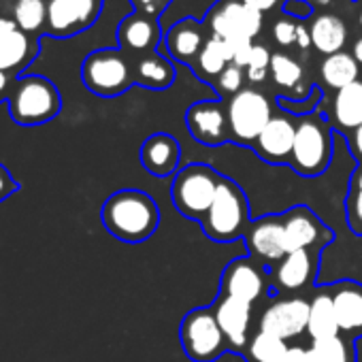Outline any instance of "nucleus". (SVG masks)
<instances>
[{
	"instance_id": "obj_1",
	"label": "nucleus",
	"mask_w": 362,
	"mask_h": 362,
	"mask_svg": "<svg viewBox=\"0 0 362 362\" xmlns=\"http://www.w3.org/2000/svg\"><path fill=\"white\" fill-rule=\"evenodd\" d=\"M105 230L122 243H145L160 226L158 203L143 190L113 192L100 209Z\"/></svg>"
},
{
	"instance_id": "obj_2",
	"label": "nucleus",
	"mask_w": 362,
	"mask_h": 362,
	"mask_svg": "<svg viewBox=\"0 0 362 362\" xmlns=\"http://www.w3.org/2000/svg\"><path fill=\"white\" fill-rule=\"evenodd\" d=\"M250 222V201L245 190L235 179L222 177L218 194L201 220L203 233L216 243H233L243 239Z\"/></svg>"
},
{
	"instance_id": "obj_3",
	"label": "nucleus",
	"mask_w": 362,
	"mask_h": 362,
	"mask_svg": "<svg viewBox=\"0 0 362 362\" xmlns=\"http://www.w3.org/2000/svg\"><path fill=\"white\" fill-rule=\"evenodd\" d=\"M332 162V126L324 113L313 111L296 119L290 168L300 177H320Z\"/></svg>"
},
{
	"instance_id": "obj_4",
	"label": "nucleus",
	"mask_w": 362,
	"mask_h": 362,
	"mask_svg": "<svg viewBox=\"0 0 362 362\" xmlns=\"http://www.w3.org/2000/svg\"><path fill=\"white\" fill-rule=\"evenodd\" d=\"M220 181L222 175L205 162L181 166L170 186V201L175 209L184 218L201 222L218 194Z\"/></svg>"
},
{
	"instance_id": "obj_5",
	"label": "nucleus",
	"mask_w": 362,
	"mask_h": 362,
	"mask_svg": "<svg viewBox=\"0 0 362 362\" xmlns=\"http://www.w3.org/2000/svg\"><path fill=\"white\" fill-rule=\"evenodd\" d=\"M9 115L20 126H41L52 122L62 111V96L54 81L43 75L18 77L7 100Z\"/></svg>"
},
{
	"instance_id": "obj_6",
	"label": "nucleus",
	"mask_w": 362,
	"mask_h": 362,
	"mask_svg": "<svg viewBox=\"0 0 362 362\" xmlns=\"http://www.w3.org/2000/svg\"><path fill=\"white\" fill-rule=\"evenodd\" d=\"M81 81L100 98L122 96L134 86L132 58L122 49H96L88 54L81 64Z\"/></svg>"
},
{
	"instance_id": "obj_7",
	"label": "nucleus",
	"mask_w": 362,
	"mask_h": 362,
	"mask_svg": "<svg viewBox=\"0 0 362 362\" xmlns=\"http://www.w3.org/2000/svg\"><path fill=\"white\" fill-rule=\"evenodd\" d=\"M179 341L192 362H216L224 351H230L211 305L190 309L184 315L179 324Z\"/></svg>"
},
{
	"instance_id": "obj_8",
	"label": "nucleus",
	"mask_w": 362,
	"mask_h": 362,
	"mask_svg": "<svg viewBox=\"0 0 362 362\" xmlns=\"http://www.w3.org/2000/svg\"><path fill=\"white\" fill-rule=\"evenodd\" d=\"M226 115H228V132L230 143L254 147L264 126L271 122L273 105L256 88H243L239 94L230 96L226 103Z\"/></svg>"
},
{
	"instance_id": "obj_9",
	"label": "nucleus",
	"mask_w": 362,
	"mask_h": 362,
	"mask_svg": "<svg viewBox=\"0 0 362 362\" xmlns=\"http://www.w3.org/2000/svg\"><path fill=\"white\" fill-rule=\"evenodd\" d=\"M320 254V250H296L286 254L275 267L269 269L271 290L288 296H303L305 290H313Z\"/></svg>"
},
{
	"instance_id": "obj_10",
	"label": "nucleus",
	"mask_w": 362,
	"mask_h": 362,
	"mask_svg": "<svg viewBox=\"0 0 362 362\" xmlns=\"http://www.w3.org/2000/svg\"><path fill=\"white\" fill-rule=\"evenodd\" d=\"M262 16L264 13L254 11L241 0H220L211 9L207 24L211 37H218L222 41H254L264 24Z\"/></svg>"
},
{
	"instance_id": "obj_11",
	"label": "nucleus",
	"mask_w": 362,
	"mask_h": 362,
	"mask_svg": "<svg viewBox=\"0 0 362 362\" xmlns=\"http://www.w3.org/2000/svg\"><path fill=\"white\" fill-rule=\"evenodd\" d=\"M103 11V0H47L45 35L69 39L94 26Z\"/></svg>"
},
{
	"instance_id": "obj_12",
	"label": "nucleus",
	"mask_w": 362,
	"mask_h": 362,
	"mask_svg": "<svg viewBox=\"0 0 362 362\" xmlns=\"http://www.w3.org/2000/svg\"><path fill=\"white\" fill-rule=\"evenodd\" d=\"M243 241L247 245L250 258L262 264L264 269L275 267L286 254V230H284V216L281 214H269L258 220H252Z\"/></svg>"
},
{
	"instance_id": "obj_13",
	"label": "nucleus",
	"mask_w": 362,
	"mask_h": 362,
	"mask_svg": "<svg viewBox=\"0 0 362 362\" xmlns=\"http://www.w3.org/2000/svg\"><path fill=\"white\" fill-rule=\"evenodd\" d=\"M267 290H271L269 269H264L250 256L230 260L222 271L220 294L224 296H233L254 305L256 300L262 298Z\"/></svg>"
},
{
	"instance_id": "obj_14",
	"label": "nucleus",
	"mask_w": 362,
	"mask_h": 362,
	"mask_svg": "<svg viewBox=\"0 0 362 362\" xmlns=\"http://www.w3.org/2000/svg\"><path fill=\"white\" fill-rule=\"evenodd\" d=\"M284 216V230H286V247L288 254L296 250H324L334 241V233L326 226L320 216L309 209L307 205H296Z\"/></svg>"
},
{
	"instance_id": "obj_15",
	"label": "nucleus",
	"mask_w": 362,
	"mask_h": 362,
	"mask_svg": "<svg viewBox=\"0 0 362 362\" xmlns=\"http://www.w3.org/2000/svg\"><path fill=\"white\" fill-rule=\"evenodd\" d=\"M307 320H309V298L281 296L262 311L258 320V328L284 341H294L300 334H307Z\"/></svg>"
},
{
	"instance_id": "obj_16",
	"label": "nucleus",
	"mask_w": 362,
	"mask_h": 362,
	"mask_svg": "<svg viewBox=\"0 0 362 362\" xmlns=\"http://www.w3.org/2000/svg\"><path fill=\"white\" fill-rule=\"evenodd\" d=\"M186 126L194 141L207 147H218L230 141L228 115L222 100H199L186 111Z\"/></svg>"
},
{
	"instance_id": "obj_17",
	"label": "nucleus",
	"mask_w": 362,
	"mask_h": 362,
	"mask_svg": "<svg viewBox=\"0 0 362 362\" xmlns=\"http://www.w3.org/2000/svg\"><path fill=\"white\" fill-rule=\"evenodd\" d=\"M216 320L228 341L230 351H239L243 354L250 337L254 334V305L233 298V296H224L218 294V298L211 305Z\"/></svg>"
},
{
	"instance_id": "obj_18",
	"label": "nucleus",
	"mask_w": 362,
	"mask_h": 362,
	"mask_svg": "<svg viewBox=\"0 0 362 362\" xmlns=\"http://www.w3.org/2000/svg\"><path fill=\"white\" fill-rule=\"evenodd\" d=\"M294 134H296V119L290 117L288 113H275L271 122L264 126L260 132L258 141L254 143V153L269 162V164H288L292 158V147H294Z\"/></svg>"
},
{
	"instance_id": "obj_19",
	"label": "nucleus",
	"mask_w": 362,
	"mask_h": 362,
	"mask_svg": "<svg viewBox=\"0 0 362 362\" xmlns=\"http://www.w3.org/2000/svg\"><path fill=\"white\" fill-rule=\"evenodd\" d=\"M39 37L20 30L13 22L0 33V71L20 77L39 56Z\"/></svg>"
},
{
	"instance_id": "obj_20",
	"label": "nucleus",
	"mask_w": 362,
	"mask_h": 362,
	"mask_svg": "<svg viewBox=\"0 0 362 362\" xmlns=\"http://www.w3.org/2000/svg\"><path fill=\"white\" fill-rule=\"evenodd\" d=\"M339 332L345 339H360L362 337V284L354 279H339L328 284Z\"/></svg>"
},
{
	"instance_id": "obj_21",
	"label": "nucleus",
	"mask_w": 362,
	"mask_h": 362,
	"mask_svg": "<svg viewBox=\"0 0 362 362\" xmlns=\"http://www.w3.org/2000/svg\"><path fill=\"white\" fill-rule=\"evenodd\" d=\"M160 41H164V37H162V28L158 20L130 13L117 26L119 49L128 54L130 58H139V56L156 52Z\"/></svg>"
},
{
	"instance_id": "obj_22",
	"label": "nucleus",
	"mask_w": 362,
	"mask_h": 362,
	"mask_svg": "<svg viewBox=\"0 0 362 362\" xmlns=\"http://www.w3.org/2000/svg\"><path fill=\"white\" fill-rule=\"evenodd\" d=\"M143 168L153 177H170L177 175L181 162V145L168 132L149 134L139 151Z\"/></svg>"
},
{
	"instance_id": "obj_23",
	"label": "nucleus",
	"mask_w": 362,
	"mask_h": 362,
	"mask_svg": "<svg viewBox=\"0 0 362 362\" xmlns=\"http://www.w3.org/2000/svg\"><path fill=\"white\" fill-rule=\"evenodd\" d=\"M207 39L209 37H207L205 26L201 22H197L192 18H184L166 30L164 45H166L168 56L175 62L192 66L194 60L199 58L201 49L205 47Z\"/></svg>"
},
{
	"instance_id": "obj_24",
	"label": "nucleus",
	"mask_w": 362,
	"mask_h": 362,
	"mask_svg": "<svg viewBox=\"0 0 362 362\" xmlns=\"http://www.w3.org/2000/svg\"><path fill=\"white\" fill-rule=\"evenodd\" d=\"M307 337L311 341H326V339L341 337L328 286H315L313 292H311V298H309V320H307Z\"/></svg>"
},
{
	"instance_id": "obj_25",
	"label": "nucleus",
	"mask_w": 362,
	"mask_h": 362,
	"mask_svg": "<svg viewBox=\"0 0 362 362\" xmlns=\"http://www.w3.org/2000/svg\"><path fill=\"white\" fill-rule=\"evenodd\" d=\"M328 122L334 130L345 132V134L362 126V81L360 79L334 92Z\"/></svg>"
},
{
	"instance_id": "obj_26",
	"label": "nucleus",
	"mask_w": 362,
	"mask_h": 362,
	"mask_svg": "<svg viewBox=\"0 0 362 362\" xmlns=\"http://www.w3.org/2000/svg\"><path fill=\"white\" fill-rule=\"evenodd\" d=\"M132 69H134V83L147 90H166L175 83L177 77L173 62L156 52L132 58Z\"/></svg>"
},
{
	"instance_id": "obj_27",
	"label": "nucleus",
	"mask_w": 362,
	"mask_h": 362,
	"mask_svg": "<svg viewBox=\"0 0 362 362\" xmlns=\"http://www.w3.org/2000/svg\"><path fill=\"white\" fill-rule=\"evenodd\" d=\"M271 77L277 88L292 92L290 100H303V98L311 96L313 88H315L305 81V71H303L300 62H296L294 58H290L288 54H281V52L273 54V58H271Z\"/></svg>"
},
{
	"instance_id": "obj_28",
	"label": "nucleus",
	"mask_w": 362,
	"mask_h": 362,
	"mask_svg": "<svg viewBox=\"0 0 362 362\" xmlns=\"http://www.w3.org/2000/svg\"><path fill=\"white\" fill-rule=\"evenodd\" d=\"M311 35V47H315L324 56H332L343 52V45L347 43V26L341 18L332 13H320L313 18L309 26Z\"/></svg>"
},
{
	"instance_id": "obj_29",
	"label": "nucleus",
	"mask_w": 362,
	"mask_h": 362,
	"mask_svg": "<svg viewBox=\"0 0 362 362\" xmlns=\"http://www.w3.org/2000/svg\"><path fill=\"white\" fill-rule=\"evenodd\" d=\"M358 75H360V64L347 52H339V54L326 56L324 62L320 64V79H322V83L326 88L334 90V92L356 83Z\"/></svg>"
},
{
	"instance_id": "obj_30",
	"label": "nucleus",
	"mask_w": 362,
	"mask_h": 362,
	"mask_svg": "<svg viewBox=\"0 0 362 362\" xmlns=\"http://www.w3.org/2000/svg\"><path fill=\"white\" fill-rule=\"evenodd\" d=\"M228 64H230V56L226 43L218 37H209L199 58L194 60L192 69L201 81H216Z\"/></svg>"
},
{
	"instance_id": "obj_31",
	"label": "nucleus",
	"mask_w": 362,
	"mask_h": 362,
	"mask_svg": "<svg viewBox=\"0 0 362 362\" xmlns=\"http://www.w3.org/2000/svg\"><path fill=\"white\" fill-rule=\"evenodd\" d=\"M305 362H358L351 339L334 337L326 341H311L305 351Z\"/></svg>"
},
{
	"instance_id": "obj_32",
	"label": "nucleus",
	"mask_w": 362,
	"mask_h": 362,
	"mask_svg": "<svg viewBox=\"0 0 362 362\" xmlns=\"http://www.w3.org/2000/svg\"><path fill=\"white\" fill-rule=\"evenodd\" d=\"M290 343L271 334V332H264V330H256L245 349H243V358L247 362H279L284 358V354L288 351Z\"/></svg>"
},
{
	"instance_id": "obj_33",
	"label": "nucleus",
	"mask_w": 362,
	"mask_h": 362,
	"mask_svg": "<svg viewBox=\"0 0 362 362\" xmlns=\"http://www.w3.org/2000/svg\"><path fill=\"white\" fill-rule=\"evenodd\" d=\"M9 18L20 30L39 37V35L45 33L47 3H45V0H16Z\"/></svg>"
},
{
	"instance_id": "obj_34",
	"label": "nucleus",
	"mask_w": 362,
	"mask_h": 362,
	"mask_svg": "<svg viewBox=\"0 0 362 362\" xmlns=\"http://www.w3.org/2000/svg\"><path fill=\"white\" fill-rule=\"evenodd\" d=\"M345 218L354 235L362 237V164L356 166L345 197Z\"/></svg>"
},
{
	"instance_id": "obj_35",
	"label": "nucleus",
	"mask_w": 362,
	"mask_h": 362,
	"mask_svg": "<svg viewBox=\"0 0 362 362\" xmlns=\"http://www.w3.org/2000/svg\"><path fill=\"white\" fill-rule=\"evenodd\" d=\"M271 58L273 54L264 45H254L252 58L245 66V77L250 83H262L271 73Z\"/></svg>"
},
{
	"instance_id": "obj_36",
	"label": "nucleus",
	"mask_w": 362,
	"mask_h": 362,
	"mask_svg": "<svg viewBox=\"0 0 362 362\" xmlns=\"http://www.w3.org/2000/svg\"><path fill=\"white\" fill-rule=\"evenodd\" d=\"M277 105L284 113L292 115V117H305L313 111L320 109L322 105V90L320 88H313L311 96L303 98V100H290V98H284V96H277Z\"/></svg>"
},
{
	"instance_id": "obj_37",
	"label": "nucleus",
	"mask_w": 362,
	"mask_h": 362,
	"mask_svg": "<svg viewBox=\"0 0 362 362\" xmlns=\"http://www.w3.org/2000/svg\"><path fill=\"white\" fill-rule=\"evenodd\" d=\"M245 79H247L245 69H241L237 64H228L214 83H216V90H218L220 96H235V94H239L243 90Z\"/></svg>"
},
{
	"instance_id": "obj_38",
	"label": "nucleus",
	"mask_w": 362,
	"mask_h": 362,
	"mask_svg": "<svg viewBox=\"0 0 362 362\" xmlns=\"http://www.w3.org/2000/svg\"><path fill=\"white\" fill-rule=\"evenodd\" d=\"M132 3V9L134 13L139 16H145V18H151V20H158L162 18V13L168 9V5L173 0H130Z\"/></svg>"
},
{
	"instance_id": "obj_39",
	"label": "nucleus",
	"mask_w": 362,
	"mask_h": 362,
	"mask_svg": "<svg viewBox=\"0 0 362 362\" xmlns=\"http://www.w3.org/2000/svg\"><path fill=\"white\" fill-rule=\"evenodd\" d=\"M296 33H298V24L294 20H277L273 26V39L281 45V47H290L296 45Z\"/></svg>"
},
{
	"instance_id": "obj_40",
	"label": "nucleus",
	"mask_w": 362,
	"mask_h": 362,
	"mask_svg": "<svg viewBox=\"0 0 362 362\" xmlns=\"http://www.w3.org/2000/svg\"><path fill=\"white\" fill-rule=\"evenodd\" d=\"M18 190H20V184L11 175V170L5 164H0V203L7 201L9 197H13Z\"/></svg>"
},
{
	"instance_id": "obj_41",
	"label": "nucleus",
	"mask_w": 362,
	"mask_h": 362,
	"mask_svg": "<svg viewBox=\"0 0 362 362\" xmlns=\"http://www.w3.org/2000/svg\"><path fill=\"white\" fill-rule=\"evenodd\" d=\"M284 13L292 16L296 20H309L313 16V5L309 0H288L284 5Z\"/></svg>"
},
{
	"instance_id": "obj_42",
	"label": "nucleus",
	"mask_w": 362,
	"mask_h": 362,
	"mask_svg": "<svg viewBox=\"0 0 362 362\" xmlns=\"http://www.w3.org/2000/svg\"><path fill=\"white\" fill-rule=\"evenodd\" d=\"M16 81H18V77L9 75V73H5V71H0V105L9 100L13 88H16Z\"/></svg>"
},
{
	"instance_id": "obj_43",
	"label": "nucleus",
	"mask_w": 362,
	"mask_h": 362,
	"mask_svg": "<svg viewBox=\"0 0 362 362\" xmlns=\"http://www.w3.org/2000/svg\"><path fill=\"white\" fill-rule=\"evenodd\" d=\"M347 145H349L351 156L362 164V126L347 134Z\"/></svg>"
},
{
	"instance_id": "obj_44",
	"label": "nucleus",
	"mask_w": 362,
	"mask_h": 362,
	"mask_svg": "<svg viewBox=\"0 0 362 362\" xmlns=\"http://www.w3.org/2000/svg\"><path fill=\"white\" fill-rule=\"evenodd\" d=\"M241 3H243V5H247V7H252L254 11L267 13V11H271V9H275V7H277L279 0H241Z\"/></svg>"
},
{
	"instance_id": "obj_45",
	"label": "nucleus",
	"mask_w": 362,
	"mask_h": 362,
	"mask_svg": "<svg viewBox=\"0 0 362 362\" xmlns=\"http://www.w3.org/2000/svg\"><path fill=\"white\" fill-rule=\"evenodd\" d=\"M305 351H307V347H303V345H290L279 362H305Z\"/></svg>"
},
{
	"instance_id": "obj_46",
	"label": "nucleus",
	"mask_w": 362,
	"mask_h": 362,
	"mask_svg": "<svg viewBox=\"0 0 362 362\" xmlns=\"http://www.w3.org/2000/svg\"><path fill=\"white\" fill-rule=\"evenodd\" d=\"M296 45L300 49H309L311 47V35L309 28H305L303 24H298V33H296Z\"/></svg>"
},
{
	"instance_id": "obj_47",
	"label": "nucleus",
	"mask_w": 362,
	"mask_h": 362,
	"mask_svg": "<svg viewBox=\"0 0 362 362\" xmlns=\"http://www.w3.org/2000/svg\"><path fill=\"white\" fill-rule=\"evenodd\" d=\"M351 56L356 58V62L362 66V37L360 39H356V43H354V47H351Z\"/></svg>"
},
{
	"instance_id": "obj_48",
	"label": "nucleus",
	"mask_w": 362,
	"mask_h": 362,
	"mask_svg": "<svg viewBox=\"0 0 362 362\" xmlns=\"http://www.w3.org/2000/svg\"><path fill=\"white\" fill-rule=\"evenodd\" d=\"M11 22V18H5V16H0V33H3L7 28V24Z\"/></svg>"
},
{
	"instance_id": "obj_49",
	"label": "nucleus",
	"mask_w": 362,
	"mask_h": 362,
	"mask_svg": "<svg viewBox=\"0 0 362 362\" xmlns=\"http://www.w3.org/2000/svg\"><path fill=\"white\" fill-rule=\"evenodd\" d=\"M360 24H362V11H360Z\"/></svg>"
}]
</instances>
